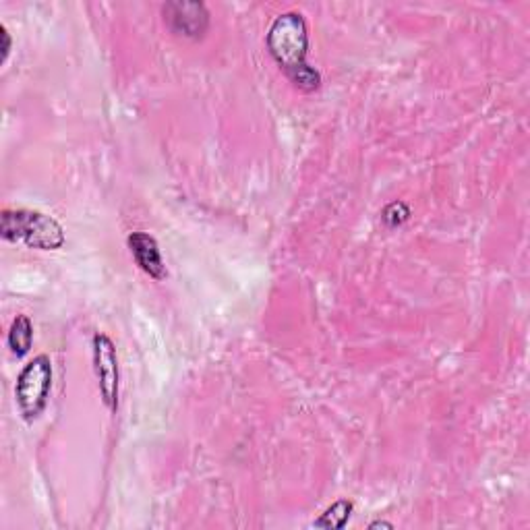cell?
Here are the masks:
<instances>
[{
    "mask_svg": "<svg viewBox=\"0 0 530 530\" xmlns=\"http://www.w3.org/2000/svg\"><path fill=\"white\" fill-rule=\"evenodd\" d=\"M268 50L286 77L303 92H315L321 85V75L307 61L309 56V27L301 13L288 11L274 19L268 38Z\"/></svg>",
    "mask_w": 530,
    "mask_h": 530,
    "instance_id": "cell-1",
    "label": "cell"
},
{
    "mask_svg": "<svg viewBox=\"0 0 530 530\" xmlns=\"http://www.w3.org/2000/svg\"><path fill=\"white\" fill-rule=\"evenodd\" d=\"M9 348L17 359H23L34 346V323L27 315H17L11 323V330L7 336Z\"/></svg>",
    "mask_w": 530,
    "mask_h": 530,
    "instance_id": "cell-7",
    "label": "cell"
},
{
    "mask_svg": "<svg viewBox=\"0 0 530 530\" xmlns=\"http://www.w3.org/2000/svg\"><path fill=\"white\" fill-rule=\"evenodd\" d=\"M0 38H3V63H7V58L11 54L13 40H11V34H9V29L5 25H0Z\"/></svg>",
    "mask_w": 530,
    "mask_h": 530,
    "instance_id": "cell-10",
    "label": "cell"
},
{
    "mask_svg": "<svg viewBox=\"0 0 530 530\" xmlns=\"http://www.w3.org/2000/svg\"><path fill=\"white\" fill-rule=\"evenodd\" d=\"M127 243H129L135 263L139 265V270L143 274H147L152 280H158V282L168 276L160 245L150 232H133L127 239Z\"/></svg>",
    "mask_w": 530,
    "mask_h": 530,
    "instance_id": "cell-6",
    "label": "cell"
},
{
    "mask_svg": "<svg viewBox=\"0 0 530 530\" xmlns=\"http://www.w3.org/2000/svg\"><path fill=\"white\" fill-rule=\"evenodd\" d=\"M162 13L170 32L187 40H201L210 29L208 7L203 3H195V0H174V3H166Z\"/></svg>",
    "mask_w": 530,
    "mask_h": 530,
    "instance_id": "cell-5",
    "label": "cell"
},
{
    "mask_svg": "<svg viewBox=\"0 0 530 530\" xmlns=\"http://www.w3.org/2000/svg\"><path fill=\"white\" fill-rule=\"evenodd\" d=\"M52 361L48 355H38L29 361L15 384V402L23 421H38L50 400L52 392Z\"/></svg>",
    "mask_w": 530,
    "mask_h": 530,
    "instance_id": "cell-3",
    "label": "cell"
},
{
    "mask_svg": "<svg viewBox=\"0 0 530 530\" xmlns=\"http://www.w3.org/2000/svg\"><path fill=\"white\" fill-rule=\"evenodd\" d=\"M410 218V208L404 201H394L390 205H386L384 212H381V220L388 228H398L402 226L406 220Z\"/></svg>",
    "mask_w": 530,
    "mask_h": 530,
    "instance_id": "cell-9",
    "label": "cell"
},
{
    "mask_svg": "<svg viewBox=\"0 0 530 530\" xmlns=\"http://www.w3.org/2000/svg\"><path fill=\"white\" fill-rule=\"evenodd\" d=\"M92 352H94V371L102 400L110 412H116L119 410V396H121V369H119L116 346L110 336L98 332L92 340Z\"/></svg>",
    "mask_w": 530,
    "mask_h": 530,
    "instance_id": "cell-4",
    "label": "cell"
},
{
    "mask_svg": "<svg viewBox=\"0 0 530 530\" xmlns=\"http://www.w3.org/2000/svg\"><path fill=\"white\" fill-rule=\"evenodd\" d=\"M0 237L40 251H58L67 241L61 224L34 210H5L0 216Z\"/></svg>",
    "mask_w": 530,
    "mask_h": 530,
    "instance_id": "cell-2",
    "label": "cell"
},
{
    "mask_svg": "<svg viewBox=\"0 0 530 530\" xmlns=\"http://www.w3.org/2000/svg\"><path fill=\"white\" fill-rule=\"evenodd\" d=\"M369 528H371V530H373V528H394V524H392V522H386V520H377V522H371Z\"/></svg>",
    "mask_w": 530,
    "mask_h": 530,
    "instance_id": "cell-11",
    "label": "cell"
},
{
    "mask_svg": "<svg viewBox=\"0 0 530 530\" xmlns=\"http://www.w3.org/2000/svg\"><path fill=\"white\" fill-rule=\"evenodd\" d=\"M352 512H355V504L348 502V499H338V502H334L326 512H323L313 522V526L315 528H328V530H340L348 524Z\"/></svg>",
    "mask_w": 530,
    "mask_h": 530,
    "instance_id": "cell-8",
    "label": "cell"
}]
</instances>
